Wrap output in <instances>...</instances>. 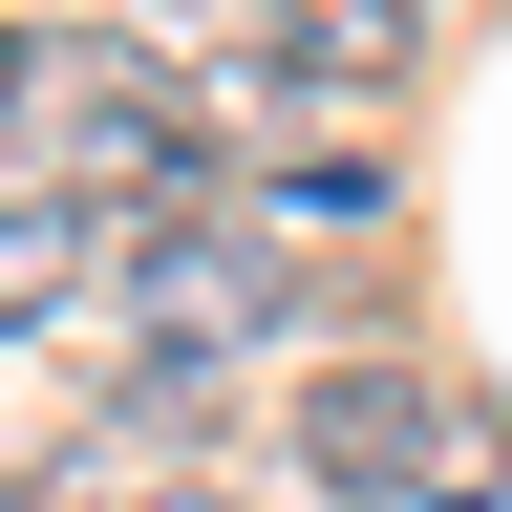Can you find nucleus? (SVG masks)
Wrapping results in <instances>:
<instances>
[{
    "label": "nucleus",
    "mask_w": 512,
    "mask_h": 512,
    "mask_svg": "<svg viewBox=\"0 0 512 512\" xmlns=\"http://www.w3.org/2000/svg\"><path fill=\"white\" fill-rule=\"evenodd\" d=\"M278 43H299V64H342V86H363V64H406V0H278Z\"/></svg>",
    "instance_id": "nucleus-5"
},
{
    "label": "nucleus",
    "mask_w": 512,
    "mask_h": 512,
    "mask_svg": "<svg viewBox=\"0 0 512 512\" xmlns=\"http://www.w3.org/2000/svg\"><path fill=\"white\" fill-rule=\"evenodd\" d=\"M150 512H235V491H150Z\"/></svg>",
    "instance_id": "nucleus-7"
},
{
    "label": "nucleus",
    "mask_w": 512,
    "mask_h": 512,
    "mask_svg": "<svg viewBox=\"0 0 512 512\" xmlns=\"http://www.w3.org/2000/svg\"><path fill=\"white\" fill-rule=\"evenodd\" d=\"M86 150H107V171H171V150H192V107L150 86V64H86Z\"/></svg>",
    "instance_id": "nucleus-4"
},
{
    "label": "nucleus",
    "mask_w": 512,
    "mask_h": 512,
    "mask_svg": "<svg viewBox=\"0 0 512 512\" xmlns=\"http://www.w3.org/2000/svg\"><path fill=\"white\" fill-rule=\"evenodd\" d=\"M0 512H43V491H22V470H0Z\"/></svg>",
    "instance_id": "nucleus-8"
},
{
    "label": "nucleus",
    "mask_w": 512,
    "mask_h": 512,
    "mask_svg": "<svg viewBox=\"0 0 512 512\" xmlns=\"http://www.w3.org/2000/svg\"><path fill=\"white\" fill-rule=\"evenodd\" d=\"M0 128H22V43H0Z\"/></svg>",
    "instance_id": "nucleus-6"
},
{
    "label": "nucleus",
    "mask_w": 512,
    "mask_h": 512,
    "mask_svg": "<svg viewBox=\"0 0 512 512\" xmlns=\"http://www.w3.org/2000/svg\"><path fill=\"white\" fill-rule=\"evenodd\" d=\"M107 278H128V342H150L171 384H214V363H256V342L299 320V256L256 235V214H192V192L107 235Z\"/></svg>",
    "instance_id": "nucleus-1"
},
{
    "label": "nucleus",
    "mask_w": 512,
    "mask_h": 512,
    "mask_svg": "<svg viewBox=\"0 0 512 512\" xmlns=\"http://www.w3.org/2000/svg\"><path fill=\"white\" fill-rule=\"evenodd\" d=\"M299 470L363 491V512H448L491 470V427H470V384H427V363H320L299 384Z\"/></svg>",
    "instance_id": "nucleus-2"
},
{
    "label": "nucleus",
    "mask_w": 512,
    "mask_h": 512,
    "mask_svg": "<svg viewBox=\"0 0 512 512\" xmlns=\"http://www.w3.org/2000/svg\"><path fill=\"white\" fill-rule=\"evenodd\" d=\"M86 299V214H0V342Z\"/></svg>",
    "instance_id": "nucleus-3"
}]
</instances>
